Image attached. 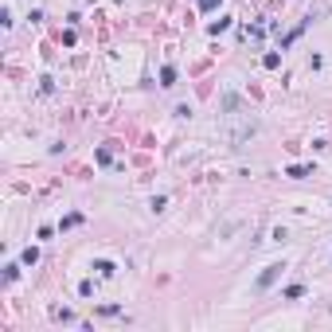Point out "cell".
Masks as SVG:
<instances>
[{
    "mask_svg": "<svg viewBox=\"0 0 332 332\" xmlns=\"http://www.w3.org/2000/svg\"><path fill=\"white\" fill-rule=\"evenodd\" d=\"M161 86H176V70H172V66L161 70Z\"/></svg>",
    "mask_w": 332,
    "mask_h": 332,
    "instance_id": "obj_3",
    "label": "cell"
},
{
    "mask_svg": "<svg viewBox=\"0 0 332 332\" xmlns=\"http://www.w3.org/2000/svg\"><path fill=\"white\" fill-rule=\"evenodd\" d=\"M199 8H203V12H211V8H219V0H199Z\"/></svg>",
    "mask_w": 332,
    "mask_h": 332,
    "instance_id": "obj_9",
    "label": "cell"
},
{
    "mask_svg": "<svg viewBox=\"0 0 332 332\" xmlns=\"http://www.w3.org/2000/svg\"><path fill=\"white\" fill-rule=\"evenodd\" d=\"M301 293H305V285H289V289H285V297H289V301H297Z\"/></svg>",
    "mask_w": 332,
    "mask_h": 332,
    "instance_id": "obj_7",
    "label": "cell"
},
{
    "mask_svg": "<svg viewBox=\"0 0 332 332\" xmlns=\"http://www.w3.org/2000/svg\"><path fill=\"white\" fill-rule=\"evenodd\" d=\"M94 270H98V277H113V274H117V270H113V262H106V258H102V262H94Z\"/></svg>",
    "mask_w": 332,
    "mask_h": 332,
    "instance_id": "obj_2",
    "label": "cell"
},
{
    "mask_svg": "<svg viewBox=\"0 0 332 332\" xmlns=\"http://www.w3.org/2000/svg\"><path fill=\"white\" fill-rule=\"evenodd\" d=\"M35 262H39V250L28 246V250H24V266H35Z\"/></svg>",
    "mask_w": 332,
    "mask_h": 332,
    "instance_id": "obj_4",
    "label": "cell"
},
{
    "mask_svg": "<svg viewBox=\"0 0 332 332\" xmlns=\"http://www.w3.org/2000/svg\"><path fill=\"white\" fill-rule=\"evenodd\" d=\"M227 28H231V20L223 16V20H215V24H211V35H219V32H227Z\"/></svg>",
    "mask_w": 332,
    "mask_h": 332,
    "instance_id": "obj_5",
    "label": "cell"
},
{
    "mask_svg": "<svg viewBox=\"0 0 332 332\" xmlns=\"http://www.w3.org/2000/svg\"><path fill=\"white\" fill-rule=\"evenodd\" d=\"M281 270H285L281 262H274V266H266V270H262V277H258V293H266V289L274 285L277 277H281Z\"/></svg>",
    "mask_w": 332,
    "mask_h": 332,
    "instance_id": "obj_1",
    "label": "cell"
},
{
    "mask_svg": "<svg viewBox=\"0 0 332 332\" xmlns=\"http://www.w3.org/2000/svg\"><path fill=\"white\" fill-rule=\"evenodd\" d=\"M262 63H266V66H270V70H274V66H281V55H277V51H270V55L262 59Z\"/></svg>",
    "mask_w": 332,
    "mask_h": 332,
    "instance_id": "obj_6",
    "label": "cell"
},
{
    "mask_svg": "<svg viewBox=\"0 0 332 332\" xmlns=\"http://www.w3.org/2000/svg\"><path fill=\"white\" fill-rule=\"evenodd\" d=\"M289 176H293V180H301V176H309V168H305V165H293V168H289Z\"/></svg>",
    "mask_w": 332,
    "mask_h": 332,
    "instance_id": "obj_8",
    "label": "cell"
}]
</instances>
